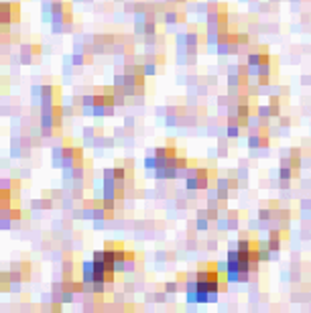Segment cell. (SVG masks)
Returning a JSON list of instances; mask_svg holds the SVG:
<instances>
[{
	"label": "cell",
	"mask_w": 311,
	"mask_h": 313,
	"mask_svg": "<svg viewBox=\"0 0 311 313\" xmlns=\"http://www.w3.org/2000/svg\"><path fill=\"white\" fill-rule=\"evenodd\" d=\"M267 244H269V248L273 252H279V248H281V232L279 230H271Z\"/></svg>",
	"instance_id": "1"
},
{
	"label": "cell",
	"mask_w": 311,
	"mask_h": 313,
	"mask_svg": "<svg viewBox=\"0 0 311 313\" xmlns=\"http://www.w3.org/2000/svg\"><path fill=\"white\" fill-rule=\"evenodd\" d=\"M91 260L94 262H104V250H96L94 254H91Z\"/></svg>",
	"instance_id": "2"
},
{
	"label": "cell",
	"mask_w": 311,
	"mask_h": 313,
	"mask_svg": "<svg viewBox=\"0 0 311 313\" xmlns=\"http://www.w3.org/2000/svg\"><path fill=\"white\" fill-rule=\"evenodd\" d=\"M165 291H167V293H177V283H167V285H165Z\"/></svg>",
	"instance_id": "3"
}]
</instances>
